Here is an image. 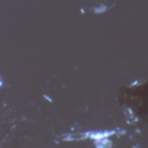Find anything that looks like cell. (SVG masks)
Returning a JSON list of instances; mask_svg holds the SVG:
<instances>
[{
    "label": "cell",
    "instance_id": "1",
    "mask_svg": "<svg viewBox=\"0 0 148 148\" xmlns=\"http://www.w3.org/2000/svg\"><path fill=\"white\" fill-rule=\"evenodd\" d=\"M0 86H1V80H0Z\"/></svg>",
    "mask_w": 148,
    "mask_h": 148
}]
</instances>
